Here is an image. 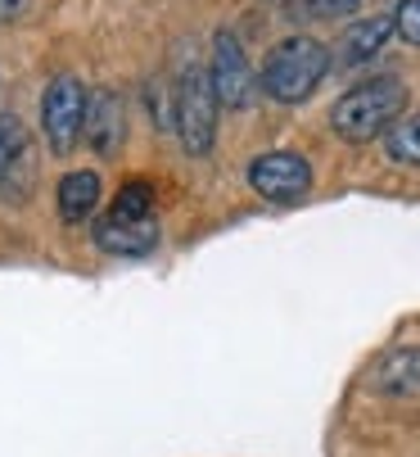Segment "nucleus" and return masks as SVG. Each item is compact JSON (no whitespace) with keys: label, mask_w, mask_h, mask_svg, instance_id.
Returning a JSON list of instances; mask_svg holds the SVG:
<instances>
[{"label":"nucleus","mask_w":420,"mask_h":457,"mask_svg":"<svg viewBox=\"0 0 420 457\" xmlns=\"http://www.w3.org/2000/svg\"><path fill=\"white\" fill-rule=\"evenodd\" d=\"M100 195H104V186H100L95 172H86V168L68 172L59 181V218L63 222H86L95 213V204H100Z\"/></svg>","instance_id":"10"},{"label":"nucleus","mask_w":420,"mask_h":457,"mask_svg":"<svg viewBox=\"0 0 420 457\" xmlns=\"http://www.w3.org/2000/svg\"><path fill=\"white\" fill-rule=\"evenodd\" d=\"M177 132H181L185 154L194 159H203L218 141V96L203 69H190L177 87Z\"/></svg>","instance_id":"3"},{"label":"nucleus","mask_w":420,"mask_h":457,"mask_svg":"<svg viewBox=\"0 0 420 457\" xmlns=\"http://www.w3.org/2000/svg\"><path fill=\"white\" fill-rule=\"evenodd\" d=\"M208 82H213L218 104H226V109H244L253 100L258 78H253L249 59H244V50H240V41L231 32L213 37V69H208Z\"/></svg>","instance_id":"6"},{"label":"nucleus","mask_w":420,"mask_h":457,"mask_svg":"<svg viewBox=\"0 0 420 457\" xmlns=\"http://www.w3.org/2000/svg\"><path fill=\"white\" fill-rule=\"evenodd\" d=\"M393 32L407 46H420V0H402V5L393 10Z\"/></svg>","instance_id":"15"},{"label":"nucleus","mask_w":420,"mask_h":457,"mask_svg":"<svg viewBox=\"0 0 420 457\" xmlns=\"http://www.w3.org/2000/svg\"><path fill=\"white\" fill-rule=\"evenodd\" d=\"M95 245L104 253H118V258H140L159 245V218L154 213H140V218H127V213H104L95 222Z\"/></svg>","instance_id":"7"},{"label":"nucleus","mask_w":420,"mask_h":457,"mask_svg":"<svg viewBox=\"0 0 420 457\" xmlns=\"http://www.w3.org/2000/svg\"><path fill=\"white\" fill-rule=\"evenodd\" d=\"M384 150L393 163H411L420 168V118H402L384 132Z\"/></svg>","instance_id":"12"},{"label":"nucleus","mask_w":420,"mask_h":457,"mask_svg":"<svg viewBox=\"0 0 420 457\" xmlns=\"http://www.w3.org/2000/svg\"><path fill=\"white\" fill-rule=\"evenodd\" d=\"M82 132L91 137V145L100 154H118L122 132H127V113H122V96L118 91H100L95 100H86V127Z\"/></svg>","instance_id":"9"},{"label":"nucleus","mask_w":420,"mask_h":457,"mask_svg":"<svg viewBox=\"0 0 420 457\" xmlns=\"http://www.w3.org/2000/svg\"><path fill=\"white\" fill-rule=\"evenodd\" d=\"M109 213H127V218L154 213V190H150V181H127V186H122V190L113 195Z\"/></svg>","instance_id":"14"},{"label":"nucleus","mask_w":420,"mask_h":457,"mask_svg":"<svg viewBox=\"0 0 420 457\" xmlns=\"http://www.w3.org/2000/svg\"><path fill=\"white\" fill-rule=\"evenodd\" d=\"M82 127H86V91L78 78H54L41 96V132L50 141V150L63 159L73 154L82 141Z\"/></svg>","instance_id":"4"},{"label":"nucleus","mask_w":420,"mask_h":457,"mask_svg":"<svg viewBox=\"0 0 420 457\" xmlns=\"http://www.w3.org/2000/svg\"><path fill=\"white\" fill-rule=\"evenodd\" d=\"M23 5H28V0H0V23L19 19V14H23Z\"/></svg>","instance_id":"17"},{"label":"nucleus","mask_w":420,"mask_h":457,"mask_svg":"<svg viewBox=\"0 0 420 457\" xmlns=\"http://www.w3.org/2000/svg\"><path fill=\"white\" fill-rule=\"evenodd\" d=\"M28 150V132H23V122L14 113H0V186H5V177L19 168Z\"/></svg>","instance_id":"13"},{"label":"nucleus","mask_w":420,"mask_h":457,"mask_svg":"<svg viewBox=\"0 0 420 457\" xmlns=\"http://www.w3.org/2000/svg\"><path fill=\"white\" fill-rule=\"evenodd\" d=\"M389 32H393V14H375V19L353 23L343 32V41H339V63H362V59L380 54Z\"/></svg>","instance_id":"11"},{"label":"nucleus","mask_w":420,"mask_h":457,"mask_svg":"<svg viewBox=\"0 0 420 457\" xmlns=\"http://www.w3.org/2000/svg\"><path fill=\"white\" fill-rule=\"evenodd\" d=\"M366 385L375 389V395H384V399H420V345L389 349L371 367Z\"/></svg>","instance_id":"8"},{"label":"nucleus","mask_w":420,"mask_h":457,"mask_svg":"<svg viewBox=\"0 0 420 457\" xmlns=\"http://www.w3.org/2000/svg\"><path fill=\"white\" fill-rule=\"evenodd\" d=\"M308 5L317 10V14H325V19H334V14H353L362 0H308Z\"/></svg>","instance_id":"16"},{"label":"nucleus","mask_w":420,"mask_h":457,"mask_svg":"<svg viewBox=\"0 0 420 457\" xmlns=\"http://www.w3.org/2000/svg\"><path fill=\"white\" fill-rule=\"evenodd\" d=\"M402 109H407V87L398 78H371V82H362V87H353L348 96L334 100L330 127L343 141L366 145V141L389 132V127L402 118Z\"/></svg>","instance_id":"1"},{"label":"nucleus","mask_w":420,"mask_h":457,"mask_svg":"<svg viewBox=\"0 0 420 457\" xmlns=\"http://www.w3.org/2000/svg\"><path fill=\"white\" fill-rule=\"evenodd\" d=\"M330 73V50L312 37H290V41H280L267 63H262V91L280 104H299L308 100L321 78Z\"/></svg>","instance_id":"2"},{"label":"nucleus","mask_w":420,"mask_h":457,"mask_svg":"<svg viewBox=\"0 0 420 457\" xmlns=\"http://www.w3.org/2000/svg\"><path fill=\"white\" fill-rule=\"evenodd\" d=\"M249 186L271 204H294L312 190V168H308L303 154L271 150V154H258L249 163Z\"/></svg>","instance_id":"5"}]
</instances>
